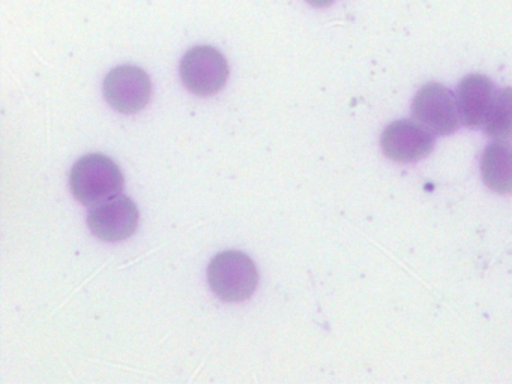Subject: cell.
Wrapping results in <instances>:
<instances>
[{
    "instance_id": "obj_1",
    "label": "cell",
    "mask_w": 512,
    "mask_h": 384,
    "mask_svg": "<svg viewBox=\"0 0 512 384\" xmlns=\"http://www.w3.org/2000/svg\"><path fill=\"white\" fill-rule=\"evenodd\" d=\"M71 191L83 204H97L116 197L124 186L118 165L104 155L79 159L71 170Z\"/></svg>"
},
{
    "instance_id": "obj_2",
    "label": "cell",
    "mask_w": 512,
    "mask_h": 384,
    "mask_svg": "<svg viewBox=\"0 0 512 384\" xmlns=\"http://www.w3.org/2000/svg\"><path fill=\"white\" fill-rule=\"evenodd\" d=\"M209 285L224 302H242L256 290L259 282L256 264L239 251L221 252L209 264Z\"/></svg>"
},
{
    "instance_id": "obj_3",
    "label": "cell",
    "mask_w": 512,
    "mask_h": 384,
    "mask_svg": "<svg viewBox=\"0 0 512 384\" xmlns=\"http://www.w3.org/2000/svg\"><path fill=\"white\" fill-rule=\"evenodd\" d=\"M181 78L190 92L212 96L227 83L229 65L217 48L196 47L182 59Z\"/></svg>"
},
{
    "instance_id": "obj_4",
    "label": "cell",
    "mask_w": 512,
    "mask_h": 384,
    "mask_svg": "<svg viewBox=\"0 0 512 384\" xmlns=\"http://www.w3.org/2000/svg\"><path fill=\"white\" fill-rule=\"evenodd\" d=\"M104 96L119 113H139L151 101V78L137 66L113 69L104 81Z\"/></svg>"
},
{
    "instance_id": "obj_5",
    "label": "cell",
    "mask_w": 512,
    "mask_h": 384,
    "mask_svg": "<svg viewBox=\"0 0 512 384\" xmlns=\"http://www.w3.org/2000/svg\"><path fill=\"white\" fill-rule=\"evenodd\" d=\"M412 114L419 125L433 134H452L458 126L457 101L442 84L422 87L413 101Z\"/></svg>"
},
{
    "instance_id": "obj_6",
    "label": "cell",
    "mask_w": 512,
    "mask_h": 384,
    "mask_svg": "<svg viewBox=\"0 0 512 384\" xmlns=\"http://www.w3.org/2000/svg\"><path fill=\"white\" fill-rule=\"evenodd\" d=\"M139 218L136 203L130 197L116 195L89 212L88 225L101 240L121 242L136 231Z\"/></svg>"
},
{
    "instance_id": "obj_7",
    "label": "cell",
    "mask_w": 512,
    "mask_h": 384,
    "mask_svg": "<svg viewBox=\"0 0 512 384\" xmlns=\"http://www.w3.org/2000/svg\"><path fill=\"white\" fill-rule=\"evenodd\" d=\"M433 132L409 120H398L385 129L382 149L388 158L397 162H415L433 150Z\"/></svg>"
},
{
    "instance_id": "obj_8",
    "label": "cell",
    "mask_w": 512,
    "mask_h": 384,
    "mask_svg": "<svg viewBox=\"0 0 512 384\" xmlns=\"http://www.w3.org/2000/svg\"><path fill=\"white\" fill-rule=\"evenodd\" d=\"M496 99V90L485 75H469L457 89L458 116L464 125L478 126L487 122Z\"/></svg>"
},
{
    "instance_id": "obj_9",
    "label": "cell",
    "mask_w": 512,
    "mask_h": 384,
    "mask_svg": "<svg viewBox=\"0 0 512 384\" xmlns=\"http://www.w3.org/2000/svg\"><path fill=\"white\" fill-rule=\"evenodd\" d=\"M482 177L485 185L500 194L512 192V146L494 143L482 153Z\"/></svg>"
},
{
    "instance_id": "obj_10",
    "label": "cell",
    "mask_w": 512,
    "mask_h": 384,
    "mask_svg": "<svg viewBox=\"0 0 512 384\" xmlns=\"http://www.w3.org/2000/svg\"><path fill=\"white\" fill-rule=\"evenodd\" d=\"M485 132L499 141L512 140V89L506 87L497 93L490 116L485 122Z\"/></svg>"
},
{
    "instance_id": "obj_11",
    "label": "cell",
    "mask_w": 512,
    "mask_h": 384,
    "mask_svg": "<svg viewBox=\"0 0 512 384\" xmlns=\"http://www.w3.org/2000/svg\"><path fill=\"white\" fill-rule=\"evenodd\" d=\"M307 2L316 6V8H326V6L332 5L334 0H307Z\"/></svg>"
}]
</instances>
